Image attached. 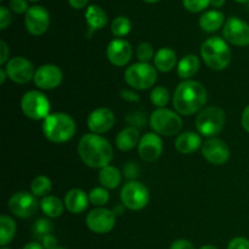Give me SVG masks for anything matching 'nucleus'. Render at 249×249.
Returning a JSON list of instances; mask_svg holds the SVG:
<instances>
[{
    "label": "nucleus",
    "mask_w": 249,
    "mask_h": 249,
    "mask_svg": "<svg viewBox=\"0 0 249 249\" xmlns=\"http://www.w3.org/2000/svg\"><path fill=\"white\" fill-rule=\"evenodd\" d=\"M121 199L123 206L130 211H140L147 206L150 201V192L142 182L131 180L122 189Z\"/></svg>",
    "instance_id": "1a4fd4ad"
},
{
    "label": "nucleus",
    "mask_w": 249,
    "mask_h": 249,
    "mask_svg": "<svg viewBox=\"0 0 249 249\" xmlns=\"http://www.w3.org/2000/svg\"><path fill=\"white\" fill-rule=\"evenodd\" d=\"M53 189L51 180L45 175H39L32 181L31 190L34 196L38 197H46L49 196V192Z\"/></svg>",
    "instance_id": "c756f323"
},
{
    "label": "nucleus",
    "mask_w": 249,
    "mask_h": 249,
    "mask_svg": "<svg viewBox=\"0 0 249 249\" xmlns=\"http://www.w3.org/2000/svg\"><path fill=\"white\" fill-rule=\"evenodd\" d=\"M201 56L204 63L214 71L225 70L230 65L232 57L228 43L220 36L207 39L201 46Z\"/></svg>",
    "instance_id": "7ed1b4c3"
},
{
    "label": "nucleus",
    "mask_w": 249,
    "mask_h": 249,
    "mask_svg": "<svg viewBox=\"0 0 249 249\" xmlns=\"http://www.w3.org/2000/svg\"><path fill=\"white\" fill-rule=\"evenodd\" d=\"M10 9L15 14H26L28 11V4L27 0H10Z\"/></svg>",
    "instance_id": "e433bc0d"
},
{
    "label": "nucleus",
    "mask_w": 249,
    "mask_h": 249,
    "mask_svg": "<svg viewBox=\"0 0 249 249\" xmlns=\"http://www.w3.org/2000/svg\"><path fill=\"white\" fill-rule=\"evenodd\" d=\"M124 175L129 179H134L139 175V168L136 167L134 163H129L125 168H124Z\"/></svg>",
    "instance_id": "37998d69"
},
{
    "label": "nucleus",
    "mask_w": 249,
    "mask_h": 249,
    "mask_svg": "<svg viewBox=\"0 0 249 249\" xmlns=\"http://www.w3.org/2000/svg\"><path fill=\"white\" fill-rule=\"evenodd\" d=\"M223 36L228 43L236 46L249 45V24L238 17H230L224 24Z\"/></svg>",
    "instance_id": "9b49d317"
},
{
    "label": "nucleus",
    "mask_w": 249,
    "mask_h": 249,
    "mask_svg": "<svg viewBox=\"0 0 249 249\" xmlns=\"http://www.w3.org/2000/svg\"><path fill=\"white\" fill-rule=\"evenodd\" d=\"M226 0H211V4L214 7H223L225 5Z\"/></svg>",
    "instance_id": "09e8293b"
},
{
    "label": "nucleus",
    "mask_w": 249,
    "mask_h": 249,
    "mask_svg": "<svg viewBox=\"0 0 249 249\" xmlns=\"http://www.w3.org/2000/svg\"><path fill=\"white\" fill-rule=\"evenodd\" d=\"M139 155L145 162H155L163 152V141L156 133H147L140 139L138 146Z\"/></svg>",
    "instance_id": "f3484780"
},
{
    "label": "nucleus",
    "mask_w": 249,
    "mask_h": 249,
    "mask_svg": "<svg viewBox=\"0 0 249 249\" xmlns=\"http://www.w3.org/2000/svg\"><path fill=\"white\" fill-rule=\"evenodd\" d=\"M143 1L150 2V4H153V2H158V1H160V0H143Z\"/></svg>",
    "instance_id": "603ef678"
},
{
    "label": "nucleus",
    "mask_w": 249,
    "mask_h": 249,
    "mask_svg": "<svg viewBox=\"0 0 249 249\" xmlns=\"http://www.w3.org/2000/svg\"><path fill=\"white\" fill-rule=\"evenodd\" d=\"M121 96H122V99L126 100V101L135 102V101H139V100H140L139 95L135 94L134 91H130V90H122Z\"/></svg>",
    "instance_id": "c03bdc74"
},
{
    "label": "nucleus",
    "mask_w": 249,
    "mask_h": 249,
    "mask_svg": "<svg viewBox=\"0 0 249 249\" xmlns=\"http://www.w3.org/2000/svg\"><path fill=\"white\" fill-rule=\"evenodd\" d=\"M1 1H2V0H1Z\"/></svg>",
    "instance_id": "13d9d810"
},
{
    "label": "nucleus",
    "mask_w": 249,
    "mask_h": 249,
    "mask_svg": "<svg viewBox=\"0 0 249 249\" xmlns=\"http://www.w3.org/2000/svg\"><path fill=\"white\" fill-rule=\"evenodd\" d=\"M10 55V50H9V46L7 44L5 43L4 40L0 41V65L4 66L5 63H7V58H9Z\"/></svg>",
    "instance_id": "a19ab883"
},
{
    "label": "nucleus",
    "mask_w": 249,
    "mask_h": 249,
    "mask_svg": "<svg viewBox=\"0 0 249 249\" xmlns=\"http://www.w3.org/2000/svg\"><path fill=\"white\" fill-rule=\"evenodd\" d=\"M89 201L92 206L102 208L109 201V194L105 187H95L89 192Z\"/></svg>",
    "instance_id": "72a5a7b5"
},
{
    "label": "nucleus",
    "mask_w": 249,
    "mask_h": 249,
    "mask_svg": "<svg viewBox=\"0 0 249 249\" xmlns=\"http://www.w3.org/2000/svg\"><path fill=\"white\" fill-rule=\"evenodd\" d=\"M28 1H32V2H36V1H39V0H28Z\"/></svg>",
    "instance_id": "5fc2aeb1"
},
{
    "label": "nucleus",
    "mask_w": 249,
    "mask_h": 249,
    "mask_svg": "<svg viewBox=\"0 0 249 249\" xmlns=\"http://www.w3.org/2000/svg\"><path fill=\"white\" fill-rule=\"evenodd\" d=\"M185 9L190 12H201L209 6L211 0H182Z\"/></svg>",
    "instance_id": "c9c22d12"
},
{
    "label": "nucleus",
    "mask_w": 249,
    "mask_h": 249,
    "mask_svg": "<svg viewBox=\"0 0 249 249\" xmlns=\"http://www.w3.org/2000/svg\"><path fill=\"white\" fill-rule=\"evenodd\" d=\"M89 2V0H68V4L73 7V9L80 10L85 7Z\"/></svg>",
    "instance_id": "49530a36"
},
{
    "label": "nucleus",
    "mask_w": 249,
    "mask_h": 249,
    "mask_svg": "<svg viewBox=\"0 0 249 249\" xmlns=\"http://www.w3.org/2000/svg\"><path fill=\"white\" fill-rule=\"evenodd\" d=\"M5 71L7 73V77L12 82L17 84H26L32 78H34V68L32 62H29L27 58L17 56L7 61L5 66Z\"/></svg>",
    "instance_id": "4468645a"
},
{
    "label": "nucleus",
    "mask_w": 249,
    "mask_h": 249,
    "mask_svg": "<svg viewBox=\"0 0 249 249\" xmlns=\"http://www.w3.org/2000/svg\"><path fill=\"white\" fill-rule=\"evenodd\" d=\"M116 117L109 108L100 107L95 109L88 117V128L94 134H104L111 130L114 125Z\"/></svg>",
    "instance_id": "6ab92c4d"
},
{
    "label": "nucleus",
    "mask_w": 249,
    "mask_h": 249,
    "mask_svg": "<svg viewBox=\"0 0 249 249\" xmlns=\"http://www.w3.org/2000/svg\"><path fill=\"white\" fill-rule=\"evenodd\" d=\"M241 123H242L243 129H245L247 133H249V105L243 109L242 118H241Z\"/></svg>",
    "instance_id": "a18cd8bd"
},
{
    "label": "nucleus",
    "mask_w": 249,
    "mask_h": 249,
    "mask_svg": "<svg viewBox=\"0 0 249 249\" xmlns=\"http://www.w3.org/2000/svg\"><path fill=\"white\" fill-rule=\"evenodd\" d=\"M114 225H116V215L109 209L95 208L87 216V226L95 233L104 235L109 232L113 230Z\"/></svg>",
    "instance_id": "f8f14e48"
},
{
    "label": "nucleus",
    "mask_w": 249,
    "mask_h": 249,
    "mask_svg": "<svg viewBox=\"0 0 249 249\" xmlns=\"http://www.w3.org/2000/svg\"><path fill=\"white\" fill-rule=\"evenodd\" d=\"M63 204L58 197L46 196L40 201V208L49 218H58L63 213Z\"/></svg>",
    "instance_id": "cd10ccee"
},
{
    "label": "nucleus",
    "mask_w": 249,
    "mask_h": 249,
    "mask_svg": "<svg viewBox=\"0 0 249 249\" xmlns=\"http://www.w3.org/2000/svg\"><path fill=\"white\" fill-rule=\"evenodd\" d=\"M139 138H140V135H139L138 129L134 128V126H128L117 135L116 145L121 151H130L136 145H139V142H140Z\"/></svg>",
    "instance_id": "393cba45"
},
{
    "label": "nucleus",
    "mask_w": 249,
    "mask_h": 249,
    "mask_svg": "<svg viewBox=\"0 0 249 249\" xmlns=\"http://www.w3.org/2000/svg\"><path fill=\"white\" fill-rule=\"evenodd\" d=\"M199 249H218L215 247V246H212V245H207V246H203V247H201Z\"/></svg>",
    "instance_id": "3c124183"
},
{
    "label": "nucleus",
    "mask_w": 249,
    "mask_h": 249,
    "mask_svg": "<svg viewBox=\"0 0 249 249\" xmlns=\"http://www.w3.org/2000/svg\"><path fill=\"white\" fill-rule=\"evenodd\" d=\"M235 1L240 2V4H246V2H248L249 0H235Z\"/></svg>",
    "instance_id": "864d4df0"
},
{
    "label": "nucleus",
    "mask_w": 249,
    "mask_h": 249,
    "mask_svg": "<svg viewBox=\"0 0 249 249\" xmlns=\"http://www.w3.org/2000/svg\"><path fill=\"white\" fill-rule=\"evenodd\" d=\"M99 180L100 184L105 189L113 190L117 189L119 186V184H121L122 174L116 167H113V165H107V167L100 169Z\"/></svg>",
    "instance_id": "bb28decb"
},
{
    "label": "nucleus",
    "mask_w": 249,
    "mask_h": 249,
    "mask_svg": "<svg viewBox=\"0 0 249 249\" xmlns=\"http://www.w3.org/2000/svg\"><path fill=\"white\" fill-rule=\"evenodd\" d=\"M207 102V90L196 80H184L177 87L173 96L175 111L182 116H191L203 108Z\"/></svg>",
    "instance_id": "f03ea898"
},
{
    "label": "nucleus",
    "mask_w": 249,
    "mask_h": 249,
    "mask_svg": "<svg viewBox=\"0 0 249 249\" xmlns=\"http://www.w3.org/2000/svg\"><path fill=\"white\" fill-rule=\"evenodd\" d=\"M9 209L14 215L18 216V218L27 219L31 218L36 214L38 211L40 203H38L36 196L29 192L22 191L16 192L11 196L9 199Z\"/></svg>",
    "instance_id": "9d476101"
},
{
    "label": "nucleus",
    "mask_w": 249,
    "mask_h": 249,
    "mask_svg": "<svg viewBox=\"0 0 249 249\" xmlns=\"http://www.w3.org/2000/svg\"><path fill=\"white\" fill-rule=\"evenodd\" d=\"M111 31L113 33V36H118V38L128 36L131 31L130 19L125 16L116 17L111 23Z\"/></svg>",
    "instance_id": "7c9ffc66"
},
{
    "label": "nucleus",
    "mask_w": 249,
    "mask_h": 249,
    "mask_svg": "<svg viewBox=\"0 0 249 249\" xmlns=\"http://www.w3.org/2000/svg\"><path fill=\"white\" fill-rule=\"evenodd\" d=\"M85 19L89 26L88 36H91L95 31H100L106 26L108 22V16H107L106 11L99 5H90L85 11Z\"/></svg>",
    "instance_id": "412c9836"
},
{
    "label": "nucleus",
    "mask_w": 249,
    "mask_h": 249,
    "mask_svg": "<svg viewBox=\"0 0 249 249\" xmlns=\"http://www.w3.org/2000/svg\"><path fill=\"white\" fill-rule=\"evenodd\" d=\"M224 125H225V112L220 107H207L202 109L201 113L197 116V130L199 131V134L208 138L220 133L224 129Z\"/></svg>",
    "instance_id": "0eeeda50"
},
{
    "label": "nucleus",
    "mask_w": 249,
    "mask_h": 249,
    "mask_svg": "<svg viewBox=\"0 0 249 249\" xmlns=\"http://www.w3.org/2000/svg\"><path fill=\"white\" fill-rule=\"evenodd\" d=\"M89 196L83 190L72 189L66 194L65 196V207L70 213L80 214L88 208Z\"/></svg>",
    "instance_id": "aec40b11"
},
{
    "label": "nucleus",
    "mask_w": 249,
    "mask_h": 249,
    "mask_svg": "<svg viewBox=\"0 0 249 249\" xmlns=\"http://www.w3.org/2000/svg\"><path fill=\"white\" fill-rule=\"evenodd\" d=\"M223 24H225V16L223 12L218 11V10L207 11L199 17V27L208 33L218 31L219 28L223 27Z\"/></svg>",
    "instance_id": "5701e85b"
},
{
    "label": "nucleus",
    "mask_w": 249,
    "mask_h": 249,
    "mask_svg": "<svg viewBox=\"0 0 249 249\" xmlns=\"http://www.w3.org/2000/svg\"><path fill=\"white\" fill-rule=\"evenodd\" d=\"M136 56H138L139 61L140 62H146L148 63V61H151L152 58H155V50H153V46L150 43H141L138 46V50H136Z\"/></svg>",
    "instance_id": "f704fd0d"
},
{
    "label": "nucleus",
    "mask_w": 249,
    "mask_h": 249,
    "mask_svg": "<svg viewBox=\"0 0 249 249\" xmlns=\"http://www.w3.org/2000/svg\"><path fill=\"white\" fill-rule=\"evenodd\" d=\"M203 142L198 134L192 133V131H186V133L180 134L175 140V148L178 152L182 153V155H190L194 153L202 147Z\"/></svg>",
    "instance_id": "4be33fe9"
},
{
    "label": "nucleus",
    "mask_w": 249,
    "mask_h": 249,
    "mask_svg": "<svg viewBox=\"0 0 249 249\" xmlns=\"http://www.w3.org/2000/svg\"><path fill=\"white\" fill-rule=\"evenodd\" d=\"M62 71L56 65H43L34 73V83L39 89L51 90L57 88L62 82Z\"/></svg>",
    "instance_id": "dca6fc26"
},
{
    "label": "nucleus",
    "mask_w": 249,
    "mask_h": 249,
    "mask_svg": "<svg viewBox=\"0 0 249 249\" xmlns=\"http://www.w3.org/2000/svg\"><path fill=\"white\" fill-rule=\"evenodd\" d=\"M150 125L158 135L174 136L181 130L182 121L172 109L157 108L151 114Z\"/></svg>",
    "instance_id": "39448f33"
},
{
    "label": "nucleus",
    "mask_w": 249,
    "mask_h": 249,
    "mask_svg": "<svg viewBox=\"0 0 249 249\" xmlns=\"http://www.w3.org/2000/svg\"><path fill=\"white\" fill-rule=\"evenodd\" d=\"M199 66H201V63H199L198 57L196 55L190 53V55L184 56L178 63V75L181 79L187 80L198 72Z\"/></svg>",
    "instance_id": "a878e982"
},
{
    "label": "nucleus",
    "mask_w": 249,
    "mask_h": 249,
    "mask_svg": "<svg viewBox=\"0 0 249 249\" xmlns=\"http://www.w3.org/2000/svg\"><path fill=\"white\" fill-rule=\"evenodd\" d=\"M56 249H66V248H62V247H58V248H56Z\"/></svg>",
    "instance_id": "6e6d98bb"
},
{
    "label": "nucleus",
    "mask_w": 249,
    "mask_h": 249,
    "mask_svg": "<svg viewBox=\"0 0 249 249\" xmlns=\"http://www.w3.org/2000/svg\"><path fill=\"white\" fill-rule=\"evenodd\" d=\"M43 133L51 142H66L74 136L75 123L68 114L51 113L44 119Z\"/></svg>",
    "instance_id": "20e7f679"
},
{
    "label": "nucleus",
    "mask_w": 249,
    "mask_h": 249,
    "mask_svg": "<svg viewBox=\"0 0 249 249\" xmlns=\"http://www.w3.org/2000/svg\"><path fill=\"white\" fill-rule=\"evenodd\" d=\"M124 78L128 85L136 90H146L153 87L157 80V71L146 62H138L126 68Z\"/></svg>",
    "instance_id": "423d86ee"
},
{
    "label": "nucleus",
    "mask_w": 249,
    "mask_h": 249,
    "mask_svg": "<svg viewBox=\"0 0 249 249\" xmlns=\"http://www.w3.org/2000/svg\"><path fill=\"white\" fill-rule=\"evenodd\" d=\"M53 229V225L49 219L39 218L33 225V235L34 237L41 241L45 236L51 235Z\"/></svg>",
    "instance_id": "473e14b6"
},
{
    "label": "nucleus",
    "mask_w": 249,
    "mask_h": 249,
    "mask_svg": "<svg viewBox=\"0 0 249 249\" xmlns=\"http://www.w3.org/2000/svg\"><path fill=\"white\" fill-rule=\"evenodd\" d=\"M2 249H10V248H5V247H2Z\"/></svg>",
    "instance_id": "4d7b16f0"
},
{
    "label": "nucleus",
    "mask_w": 249,
    "mask_h": 249,
    "mask_svg": "<svg viewBox=\"0 0 249 249\" xmlns=\"http://www.w3.org/2000/svg\"><path fill=\"white\" fill-rule=\"evenodd\" d=\"M151 102L155 105L157 108H164V106H167L168 102L170 100V95L168 89H165L164 87H156L155 89L151 91Z\"/></svg>",
    "instance_id": "2f4dec72"
},
{
    "label": "nucleus",
    "mask_w": 249,
    "mask_h": 249,
    "mask_svg": "<svg viewBox=\"0 0 249 249\" xmlns=\"http://www.w3.org/2000/svg\"><path fill=\"white\" fill-rule=\"evenodd\" d=\"M78 153L83 162L94 169H102L111 163L113 148L111 143L97 134H85L78 143Z\"/></svg>",
    "instance_id": "f257e3e1"
},
{
    "label": "nucleus",
    "mask_w": 249,
    "mask_h": 249,
    "mask_svg": "<svg viewBox=\"0 0 249 249\" xmlns=\"http://www.w3.org/2000/svg\"><path fill=\"white\" fill-rule=\"evenodd\" d=\"M21 107L24 116L34 121L45 119L50 114V101L43 92L36 90L27 91L22 96Z\"/></svg>",
    "instance_id": "6e6552de"
},
{
    "label": "nucleus",
    "mask_w": 249,
    "mask_h": 249,
    "mask_svg": "<svg viewBox=\"0 0 249 249\" xmlns=\"http://www.w3.org/2000/svg\"><path fill=\"white\" fill-rule=\"evenodd\" d=\"M15 232H16V224L14 219L10 218L9 215L0 216V245L1 247H5L11 242Z\"/></svg>",
    "instance_id": "c85d7f7f"
},
{
    "label": "nucleus",
    "mask_w": 249,
    "mask_h": 249,
    "mask_svg": "<svg viewBox=\"0 0 249 249\" xmlns=\"http://www.w3.org/2000/svg\"><path fill=\"white\" fill-rule=\"evenodd\" d=\"M170 249H196L190 241L187 240H177L172 243Z\"/></svg>",
    "instance_id": "79ce46f5"
},
{
    "label": "nucleus",
    "mask_w": 249,
    "mask_h": 249,
    "mask_svg": "<svg viewBox=\"0 0 249 249\" xmlns=\"http://www.w3.org/2000/svg\"><path fill=\"white\" fill-rule=\"evenodd\" d=\"M202 156L212 164L223 165L230 158V148L220 139L211 138L202 145Z\"/></svg>",
    "instance_id": "2eb2a0df"
},
{
    "label": "nucleus",
    "mask_w": 249,
    "mask_h": 249,
    "mask_svg": "<svg viewBox=\"0 0 249 249\" xmlns=\"http://www.w3.org/2000/svg\"><path fill=\"white\" fill-rule=\"evenodd\" d=\"M11 23V14L5 6L0 7V29H6Z\"/></svg>",
    "instance_id": "4c0bfd02"
},
{
    "label": "nucleus",
    "mask_w": 249,
    "mask_h": 249,
    "mask_svg": "<svg viewBox=\"0 0 249 249\" xmlns=\"http://www.w3.org/2000/svg\"><path fill=\"white\" fill-rule=\"evenodd\" d=\"M6 77H7V73L6 71H5V68H0V83H1V84H4Z\"/></svg>",
    "instance_id": "8fccbe9b"
},
{
    "label": "nucleus",
    "mask_w": 249,
    "mask_h": 249,
    "mask_svg": "<svg viewBox=\"0 0 249 249\" xmlns=\"http://www.w3.org/2000/svg\"><path fill=\"white\" fill-rule=\"evenodd\" d=\"M41 245H43L44 249H56L57 247V240L55 238V236L48 235L41 240Z\"/></svg>",
    "instance_id": "ea45409f"
},
{
    "label": "nucleus",
    "mask_w": 249,
    "mask_h": 249,
    "mask_svg": "<svg viewBox=\"0 0 249 249\" xmlns=\"http://www.w3.org/2000/svg\"><path fill=\"white\" fill-rule=\"evenodd\" d=\"M26 29L32 36H41L45 33L50 24V15L48 10L39 5H34L28 9L24 16Z\"/></svg>",
    "instance_id": "ddd939ff"
},
{
    "label": "nucleus",
    "mask_w": 249,
    "mask_h": 249,
    "mask_svg": "<svg viewBox=\"0 0 249 249\" xmlns=\"http://www.w3.org/2000/svg\"><path fill=\"white\" fill-rule=\"evenodd\" d=\"M106 55L112 65L123 67L130 61L133 56V48L130 43L124 39H114L107 46Z\"/></svg>",
    "instance_id": "a211bd4d"
},
{
    "label": "nucleus",
    "mask_w": 249,
    "mask_h": 249,
    "mask_svg": "<svg viewBox=\"0 0 249 249\" xmlns=\"http://www.w3.org/2000/svg\"><path fill=\"white\" fill-rule=\"evenodd\" d=\"M22 249H44V247L39 242H29Z\"/></svg>",
    "instance_id": "de8ad7c7"
},
{
    "label": "nucleus",
    "mask_w": 249,
    "mask_h": 249,
    "mask_svg": "<svg viewBox=\"0 0 249 249\" xmlns=\"http://www.w3.org/2000/svg\"><path fill=\"white\" fill-rule=\"evenodd\" d=\"M155 66L158 71L165 73L170 72L177 65V53L170 48H162L156 53Z\"/></svg>",
    "instance_id": "b1692460"
},
{
    "label": "nucleus",
    "mask_w": 249,
    "mask_h": 249,
    "mask_svg": "<svg viewBox=\"0 0 249 249\" xmlns=\"http://www.w3.org/2000/svg\"><path fill=\"white\" fill-rule=\"evenodd\" d=\"M228 249H249V240L245 237H236L230 241Z\"/></svg>",
    "instance_id": "58836bf2"
}]
</instances>
